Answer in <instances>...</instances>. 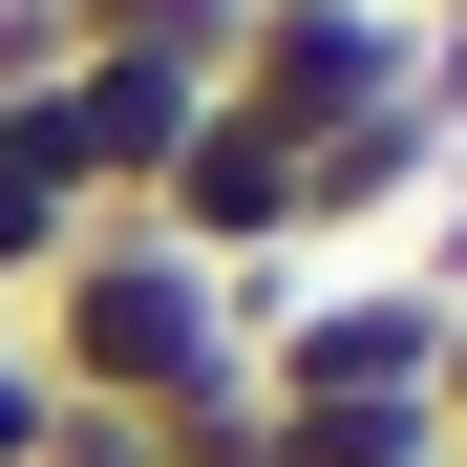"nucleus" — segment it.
I'll return each instance as SVG.
<instances>
[{"label":"nucleus","mask_w":467,"mask_h":467,"mask_svg":"<svg viewBox=\"0 0 467 467\" xmlns=\"http://www.w3.org/2000/svg\"><path fill=\"white\" fill-rule=\"evenodd\" d=\"M149 446H171V467H276V404H255V382H213V404H171Z\"/></svg>","instance_id":"nucleus-8"},{"label":"nucleus","mask_w":467,"mask_h":467,"mask_svg":"<svg viewBox=\"0 0 467 467\" xmlns=\"http://www.w3.org/2000/svg\"><path fill=\"white\" fill-rule=\"evenodd\" d=\"M446 361H467V319H446L425 276H319L255 340V404H425L446 425Z\"/></svg>","instance_id":"nucleus-3"},{"label":"nucleus","mask_w":467,"mask_h":467,"mask_svg":"<svg viewBox=\"0 0 467 467\" xmlns=\"http://www.w3.org/2000/svg\"><path fill=\"white\" fill-rule=\"evenodd\" d=\"M192 64H64V86H43V128H64V192H86V213H149V192H171V149H192Z\"/></svg>","instance_id":"nucleus-4"},{"label":"nucleus","mask_w":467,"mask_h":467,"mask_svg":"<svg viewBox=\"0 0 467 467\" xmlns=\"http://www.w3.org/2000/svg\"><path fill=\"white\" fill-rule=\"evenodd\" d=\"M22 361L64 382V404H128V425H171V404H213V382H255L234 276L171 255L149 213H86V234H64V276L22 297Z\"/></svg>","instance_id":"nucleus-1"},{"label":"nucleus","mask_w":467,"mask_h":467,"mask_svg":"<svg viewBox=\"0 0 467 467\" xmlns=\"http://www.w3.org/2000/svg\"><path fill=\"white\" fill-rule=\"evenodd\" d=\"M234 22H255V0H64V43H107V64H234Z\"/></svg>","instance_id":"nucleus-7"},{"label":"nucleus","mask_w":467,"mask_h":467,"mask_svg":"<svg viewBox=\"0 0 467 467\" xmlns=\"http://www.w3.org/2000/svg\"><path fill=\"white\" fill-rule=\"evenodd\" d=\"M404 64H425V0H255L213 107H255L276 149H340L361 107H404Z\"/></svg>","instance_id":"nucleus-2"},{"label":"nucleus","mask_w":467,"mask_h":467,"mask_svg":"<svg viewBox=\"0 0 467 467\" xmlns=\"http://www.w3.org/2000/svg\"><path fill=\"white\" fill-rule=\"evenodd\" d=\"M446 149H467V128H425V86H404V107H361L340 149H297V234H382V213H425V192H446Z\"/></svg>","instance_id":"nucleus-5"},{"label":"nucleus","mask_w":467,"mask_h":467,"mask_svg":"<svg viewBox=\"0 0 467 467\" xmlns=\"http://www.w3.org/2000/svg\"><path fill=\"white\" fill-rule=\"evenodd\" d=\"M43 425H64V382L22 361V319H0V467H43Z\"/></svg>","instance_id":"nucleus-9"},{"label":"nucleus","mask_w":467,"mask_h":467,"mask_svg":"<svg viewBox=\"0 0 467 467\" xmlns=\"http://www.w3.org/2000/svg\"><path fill=\"white\" fill-rule=\"evenodd\" d=\"M446 467H467V361H446Z\"/></svg>","instance_id":"nucleus-11"},{"label":"nucleus","mask_w":467,"mask_h":467,"mask_svg":"<svg viewBox=\"0 0 467 467\" xmlns=\"http://www.w3.org/2000/svg\"><path fill=\"white\" fill-rule=\"evenodd\" d=\"M425 22H467V0H425Z\"/></svg>","instance_id":"nucleus-12"},{"label":"nucleus","mask_w":467,"mask_h":467,"mask_svg":"<svg viewBox=\"0 0 467 467\" xmlns=\"http://www.w3.org/2000/svg\"><path fill=\"white\" fill-rule=\"evenodd\" d=\"M64 234H86V192H64V128H43V107H0V319L64 276Z\"/></svg>","instance_id":"nucleus-6"},{"label":"nucleus","mask_w":467,"mask_h":467,"mask_svg":"<svg viewBox=\"0 0 467 467\" xmlns=\"http://www.w3.org/2000/svg\"><path fill=\"white\" fill-rule=\"evenodd\" d=\"M425 467H446V446H425Z\"/></svg>","instance_id":"nucleus-13"},{"label":"nucleus","mask_w":467,"mask_h":467,"mask_svg":"<svg viewBox=\"0 0 467 467\" xmlns=\"http://www.w3.org/2000/svg\"><path fill=\"white\" fill-rule=\"evenodd\" d=\"M425 297H446V319H467V192L425 213Z\"/></svg>","instance_id":"nucleus-10"}]
</instances>
